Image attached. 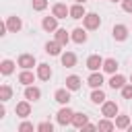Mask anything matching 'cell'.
<instances>
[{
    "label": "cell",
    "mask_w": 132,
    "mask_h": 132,
    "mask_svg": "<svg viewBox=\"0 0 132 132\" xmlns=\"http://www.w3.org/2000/svg\"><path fill=\"white\" fill-rule=\"evenodd\" d=\"M72 118H74V111L68 107V105H62L60 109H58V113H56V122L60 124V126H72Z\"/></svg>",
    "instance_id": "6da1fadb"
},
{
    "label": "cell",
    "mask_w": 132,
    "mask_h": 132,
    "mask_svg": "<svg viewBox=\"0 0 132 132\" xmlns=\"http://www.w3.org/2000/svg\"><path fill=\"white\" fill-rule=\"evenodd\" d=\"M82 27H85L87 31L99 29V27H101V16H99L97 12H87V14L82 16Z\"/></svg>",
    "instance_id": "7a4b0ae2"
},
{
    "label": "cell",
    "mask_w": 132,
    "mask_h": 132,
    "mask_svg": "<svg viewBox=\"0 0 132 132\" xmlns=\"http://www.w3.org/2000/svg\"><path fill=\"white\" fill-rule=\"evenodd\" d=\"M118 113H120V107H118V103H116V101H107V99H105V101L101 103V116H105V118H111V120H113Z\"/></svg>",
    "instance_id": "3957f363"
},
{
    "label": "cell",
    "mask_w": 132,
    "mask_h": 132,
    "mask_svg": "<svg viewBox=\"0 0 132 132\" xmlns=\"http://www.w3.org/2000/svg\"><path fill=\"white\" fill-rule=\"evenodd\" d=\"M16 64H19L21 68L31 70L33 66H37V60H35V56H33V54H21V56L16 58Z\"/></svg>",
    "instance_id": "277c9868"
},
{
    "label": "cell",
    "mask_w": 132,
    "mask_h": 132,
    "mask_svg": "<svg viewBox=\"0 0 132 132\" xmlns=\"http://www.w3.org/2000/svg\"><path fill=\"white\" fill-rule=\"evenodd\" d=\"M6 27H8V33H19V31L23 29V21H21V16H16V14L6 16Z\"/></svg>",
    "instance_id": "5b68a950"
},
{
    "label": "cell",
    "mask_w": 132,
    "mask_h": 132,
    "mask_svg": "<svg viewBox=\"0 0 132 132\" xmlns=\"http://www.w3.org/2000/svg\"><path fill=\"white\" fill-rule=\"evenodd\" d=\"M14 113L19 116V118H29L31 116V101L29 99H25V101H19L16 103V107H14Z\"/></svg>",
    "instance_id": "8992f818"
},
{
    "label": "cell",
    "mask_w": 132,
    "mask_h": 132,
    "mask_svg": "<svg viewBox=\"0 0 132 132\" xmlns=\"http://www.w3.org/2000/svg\"><path fill=\"white\" fill-rule=\"evenodd\" d=\"M52 14L58 19H66V16H70V6H66L64 2H56L52 6Z\"/></svg>",
    "instance_id": "52a82bcc"
},
{
    "label": "cell",
    "mask_w": 132,
    "mask_h": 132,
    "mask_svg": "<svg viewBox=\"0 0 132 132\" xmlns=\"http://www.w3.org/2000/svg\"><path fill=\"white\" fill-rule=\"evenodd\" d=\"M87 68H89L91 72L101 70V68H103V58H101L99 54H91V56L87 58Z\"/></svg>",
    "instance_id": "ba28073f"
},
{
    "label": "cell",
    "mask_w": 132,
    "mask_h": 132,
    "mask_svg": "<svg viewBox=\"0 0 132 132\" xmlns=\"http://www.w3.org/2000/svg\"><path fill=\"white\" fill-rule=\"evenodd\" d=\"M35 74H37V78H39V80H50L54 72H52V66H50V64L41 62V64H37V70H35Z\"/></svg>",
    "instance_id": "9c48e42d"
},
{
    "label": "cell",
    "mask_w": 132,
    "mask_h": 132,
    "mask_svg": "<svg viewBox=\"0 0 132 132\" xmlns=\"http://www.w3.org/2000/svg\"><path fill=\"white\" fill-rule=\"evenodd\" d=\"M58 21H60V19L54 16V14H52V16H43V21H41V29L47 31V33H54V31L58 29Z\"/></svg>",
    "instance_id": "30bf717a"
},
{
    "label": "cell",
    "mask_w": 132,
    "mask_h": 132,
    "mask_svg": "<svg viewBox=\"0 0 132 132\" xmlns=\"http://www.w3.org/2000/svg\"><path fill=\"white\" fill-rule=\"evenodd\" d=\"M111 35H113V39L116 41H126L128 39V27L126 25H113V29H111Z\"/></svg>",
    "instance_id": "8fae6325"
},
{
    "label": "cell",
    "mask_w": 132,
    "mask_h": 132,
    "mask_svg": "<svg viewBox=\"0 0 132 132\" xmlns=\"http://www.w3.org/2000/svg\"><path fill=\"white\" fill-rule=\"evenodd\" d=\"M70 37H72V41L74 43H87V39H89V35H87V29L85 27H76L72 33H70Z\"/></svg>",
    "instance_id": "7c38bea8"
},
{
    "label": "cell",
    "mask_w": 132,
    "mask_h": 132,
    "mask_svg": "<svg viewBox=\"0 0 132 132\" xmlns=\"http://www.w3.org/2000/svg\"><path fill=\"white\" fill-rule=\"evenodd\" d=\"M60 62H62V66H66V68H74V66H76V54L66 50L64 54H60Z\"/></svg>",
    "instance_id": "4fadbf2b"
},
{
    "label": "cell",
    "mask_w": 132,
    "mask_h": 132,
    "mask_svg": "<svg viewBox=\"0 0 132 132\" xmlns=\"http://www.w3.org/2000/svg\"><path fill=\"white\" fill-rule=\"evenodd\" d=\"M103 82H105V80H103V74H101L99 70L91 72V74H89V78H87V85H89L91 89H99Z\"/></svg>",
    "instance_id": "5bb4252c"
},
{
    "label": "cell",
    "mask_w": 132,
    "mask_h": 132,
    "mask_svg": "<svg viewBox=\"0 0 132 132\" xmlns=\"http://www.w3.org/2000/svg\"><path fill=\"white\" fill-rule=\"evenodd\" d=\"M23 95H25V99H29V101H39V99H41V89H39V87H33V85H27Z\"/></svg>",
    "instance_id": "9a60e30c"
},
{
    "label": "cell",
    "mask_w": 132,
    "mask_h": 132,
    "mask_svg": "<svg viewBox=\"0 0 132 132\" xmlns=\"http://www.w3.org/2000/svg\"><path fill=\"white\" fill-rule=\"evenodd\" d=\"M54 99H56L60 105H68V101H70V89H68V87H64V89H56Z\"/></svg>",
    "instance_id": "2e32d148"
},
{
    "label": "cell",
    "mask_w": 132,
    "mask_h": 132,
    "mask_svg": "<svg viewBox=\"0 0 132 132\" xmlns=\"http://www.w3.org/2000/svg\"><path fill=\"white\" fill-rule=\"evenodd\" d=\"M54 39H56L58 43H62L64 47L68 45V41H72V37H70V33H68L66 29H60V27H58V29L54 31Z\"/></svg>",
    "instance_id": "e0dca14e"
},
{
    "label": "cell",
    "mask_w": 132,
    "mask_h": 132,
    "mask_svg": "<svg viewBox=\"0 0 132 132\" xmlns=\"http://www.w3.org/2000/svg\"><path fill=\"white\" fill-rule=\"evenodd\" d=\"M126 82H128V80H126V76H124V74H111V76H109V80H107V85H109L113 91H116V89H122Z\"/></svg>",
    "instance_id": "ac0fdd59"
},
{
    "label": "cell",
    "mask_w": 132,
    "mask_h": 132,
    "mask_svg": "<svg viewBox=\"0 0 132 132\" xmlns=\"http://www.w3.org/2000/svg\"><path fill=\"white\" fill-rule=\"evenodd\" d=\"M62 43H58L56 39H52V41H47L45 43V54H50V56H60L62 54Z\"/></svg>",
    "instance_id": "d6986e66"
},
{
    "label": "cell",
    "mask_w": 132,
    "mask_h": 132,
    "mask_svg": "<svg viewBox=\"0 0 132 132\" xmlns=\"http://www.w3.org/2000/svg\"><path fill=\"white\" fill-rule=\"evenodd\" d=\"M35 78H37V74H33V72H31V70H27V68H23V70H21V74H19V82H21V85H25V87H27V85H33V80H35Z\"/></svg>",
    "instance_id": "ffe728a7"
},
{
    "label": "cell",
    "mask_w": 132,
    "mask_h": 132,
    "mask_svg": "<svg viewBox=\"0 0 132 132\" xmlns=\"http://www.w3.org/2000/svg\"><path fill=\"white\" fill-rule=\"evenodd\" d=\"M87 14V10H85V4H78V2H74L72 6H70V19H82Z\"/></svg>",
    "instance_id": "44dd1931"
},
{
    "label": "cell",
    "mask_w": 132,
    "mask_h": 132,
    "mask_svg": "<svg viewBox=\"0 0 132 132\" xmlns=\"http://www.w3.org/2000/svg\"><path fill=\"white\" fill-rule=\"evenodd\" d=\"M118 66H120V64H118V60H116V58H105V60H103V68H101V70H103V72H107V74H116Z\"/></svg>",
    "instance_id": "7402d4cb"
},
{
    "label": "cell",
    "mask_w": 132,
    "mask_h": 132,
    "mask_svg": "<svg viewBox=\"0 0 132 132\" xmlns=\"http://www.w3.org/2000/svg\"><path fill=\"white\" fill-rule=\"evenodd\" d=\"M87 124H89V118H87L85 113H80V111H74V118H72V126H74V128H78V130H82Z\"/></svg>",
    "instance_id": "603a6c76"
},
{
    "label": "cell",
    "mask_w": 132,
    "mask_h": 132,
    "mask_svg": "<svg viewBox=\"0 0 132 132\" xmlns=\"http://www.w3.org/2000/svg\"><path fill=\"white\" fill-rule=\"evenodd\" d=\"M113 122H116V128H118V130H128V126H130V116L118 113V116L113 118Z\"/></svg>",
    "instance_id": "cb8c5ba5"
},
{
    "label": "cell",
    "mask_w": 132,
    "mask_h": 132,
    "mask_svg": "<svg viewBox=\"0 0 132 132\" xmlns=\"http://www.w3.org/2000/svg\"><path fill=\"white\" fill-rule=\"evenodd\" d=\"M80 85H82L80 76H76V74H70V76H66V87H68L70 91H78V89H80Z\"/></svg>",
    "instance_id": "d4e9b609"
},
{
    "label": "cell",
    "mask_w": 132,
    "mask_h": 132,
    "mask_svg": "<svg viewBox=\"0 0 132 132\" xmlns=\"http://www.w3.org/2000/svg\"><path fill=\"white\" fill-rule=\"evenodd\" d=\"M97 130L111 132V130H116V122H111V118H105V116H103V120H99V122H97Z\"/></svg>",
    "instance_id": "484cf974"
},
{
    "label": "cell",
    "mask_w": 132,
    "mask_h": 132,
    "mask_svg": "<svg viewBox=\"0 0 132 132\" xmlns=\"http://www.w3.org/2000/svg\"><path fill=\"white\" fill-rule=\"evenodd\" d=\"M14 66H19V64H14L12 60H2V62H0V72H2L4 76H8V74L14 72Z\"/></svg>",
    "instance_id": "4316f807"
},
{
    "label": "cell",
    "mask_w": 132,
    "mask_h": 132,
    "mask_svg": "<svg viewBox=\"0 0 132 132\" xmlns=\"http://www.w3.org/2000/svg\"><path fill=\"white\" fill-rule=\"evenodd\" d=\"M107 97H105V93L101 91V87L99 89H93L91 91V103H95V105H101L103 101H105Z\"/></svg>",
    "instance_id": "83f0119b"
},
{
    "label": "cell",
    "mask_w": 132,
    "mask_h": 132,
    "mask_svg": "<svg viewBox=\"0 0 132 132\" xmlns=\"http://www.w3.org/2000/svg\"><path fill=\"white\" fill-rule=\"evenodd\" d=\"M10 97H12V89H10V85H6V82H4V85L0 87V101H4V103H6Z\"/></svg>",
    "instance_id": "f1b7e54d"
},
{
    "label": "cell",
    "mask_w": 132,
    "mask_h": 132,
    "mask_svg": "<svg viewBox=\"0 0 132 132\" xmlns=\"http://www.w3.org/2000/svg\"><path fill=\"white\" fill-rule=\"evenodd\" d=\"M31 6L35 12H43L47 8V0H31Z\"/></svg>",
    "instance_id": "f546056e"
},
{
    "label": "cell",
    "mask_w": 132,
    "mask_h": 132,
    "mask_svg": "<svg viewBox=\"0 0 132 132\" xmlns=\"http://www.w3.org/2000/svg\"><path fill=\"white\" fill-rule=\"evenodd\" d=\"M35 130L37 132H54V124L52 122H41V124L35 126Z\"/></svg>",
    "instance_id": "4dcf8cb0"
},
{
    "label": "cell",
    "mask_w": 132,
    "mask_h": 132,
    "mask_svg": "<svg viewBox=\"0 0 132 132\" xmlns=\"http://www.w3.org/2000/svg\"><path fill=\"white\" fill-rule=\"evenodd\" d=\"M120 91H122V97L124 99H132V82H126Z\"/></svg>",
    "instance_id": "1f68e13d"
},
{
    "label": "cell",
    "mask_w": 132,
    "mask_h": 132,
    "mask_svg": "<svg viewBox=\"0 0 132 132\" xmlns=\"http://www.w3.org/2000/svg\"><path fill=\"white\" fill-rule=\"evenodd\" d=\"M31 130H33V124H31V122L23 120V122L19 124V132H31Z\"/></svg>",
    "instance_id": "d6a6232c"
},
{
    "label": "cell",
    "mask_w": 132,
    "mask_h": 132,
    "mask_svg": "<svg viewBox=\"0 0 132 132\" xmlns=\"http://www.w3.org/2000/svg\"><path fill=\"white\" fill-rule=\"evenodd\" d=\"M122 10L132 14V0H122Z\"/></svg>",
    "instance_id": "836d02e7"
},
{
    "label": "cell",
    "mask_w": 132,
    "mask_h": 132,
    "mask_svg": "<svg viewBox=\"0 0 132 132\" xmlns=\"http://www.w3.org/2000/svg\"><path fill=\"white\" fill-rule=\"evenodd\" d=\"M6 116V107H4V101H2V105H0V120Z\"/></svg>",
    "instance_id": "e575fe53"
},
{
    "label": "cell",
    "mask_w": 132,
    "mask_h": 132,
    "mask_svg": "<svg viewBox=\"0 0 132 132\" xmlns=\"http://www.w3.org/2000/svg\"><path fill=\"white\" fill-rule=\"evenodd\" d=\"M82 130H97V124H87Z\"/></svg>",
    "instance_id": "d590c367"
},
{
    "label": "cell",
    "mask_w": 132,
    "mask_h": 132,
    "mask_svg": "<svg viewBox=\"0 0 132 132\" xmlns=\"http://www.w3.org/2000/svg\"><path fill=\"white\" fill-rule=\"evenodd\" d=\"M74 2H78V4H85V2H87V0H74Z\"/></svg>",
    "instance_id": "8d00e7d4"
},
{
    "label": "cell",
    "mask_w": 132,
    "mask_h": 132,
    "mask_svg": "<svg viewBox=\"0 0 132 132\" xmlns=\"http://www.w3.org/2000/svg\"><path fill=\"white\" fill-rule=\"evenodd\" d=\"M128 132H132V124H130V126H128Z\"/></svg>",
    "instance_id": "74e56055"
},
{
    "label": "cell",
    "mask_w": 132,
    "mask_h": 132,
    "mask_svg": "<svg viewBox=\"0 0 132 132\" xmlns=\"http://www.w3.org/2000/svg\"><path fill=\"white\" fill-rule=\"evenodd\" d=\"M109 2H113V4H116V2H122V0H109Z\"/></svg>",
    "instance_id": "f35d334b"
},
{
    "label": "cell",
    "mask_w": 132,
    "mask_h": 132,
    "mask_svg": "<svg viewBox=\"0 0 132 132\" xmlns=\"http://www.w3.org/2000/svg\"><path fill=\"white\" fill-rule=\"evenodd\" d=\"M130 82H132V74H130Z\"/></svg>",
    "instance_id": "ab89813d"
}]
</instances>
